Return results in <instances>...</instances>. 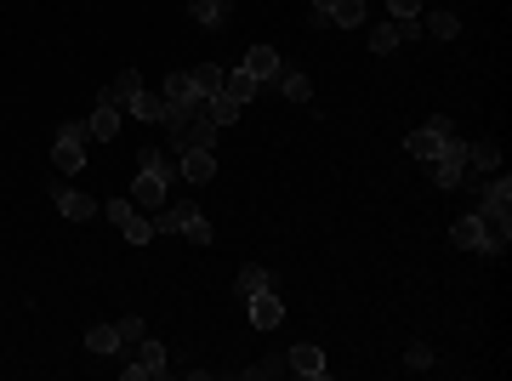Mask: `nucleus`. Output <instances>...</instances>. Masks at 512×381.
Here are the masks:
<instances>
[{
	"instance_id": "nucleus-1",
	"label": "nucleus",
	"mask_w": 512,
	"mask_h": 381,
	"mask_svg": "<svg viewBox=\"0 0 512 381\" xmlns=\"http://www.w3.org/2000/svg\"><path fill=\"white\" fill-rule=\"evenodd\" d=\"M154 234H182L189 245H211V222L199 217V205H160Z\"/></svg>"
},
{
	"instance_id": "nucleus-2",
	"label": "nucleus",
	"mask_w": 512,
	"mask_h": 381,
	"mask_svg": "<svg viewBox=\"0 0 512 381\" xmlns=\"http://www.w3.org/2000/svg\"><path fill=\"white\" fill-rule=\"evenodd\" d=\"M86 120H69V126H57V143H52V165H57V171H63V177H74V171H80V165H86Z\"/></svg>"
},
{
	"instance_id": "nucleus-3",
	"label": "nucleus",
	"mask_w": 512,
	"mask_h": 381,
	"mask_svg": "<svg viewBox=\"0 0 512 381\" xmlns=\"http://www.w3.org/2000/svg\"><path fill=\"white\" fill-rule=\"evenodd\" d=\"M427 165H432V182H439V188H461V182H467V143H461V137H444L439 154Z\"/></svg>"
},
{
	"instance_id": "nucleus-4",
	"label": "nucleus",
	"mask_w": 512,
	"mask_h": 381,
	"mask_svg": "<svg viewBox=\"0 0 512 381\" xmlns=\"http://www.w3.org/2000/svg\"><path fill=\"white\" fill-rule=\"evenodd\" d=\"M410 40H422V18H387L370 29V52L387 57V52H399V46H410Z\"/></svg>"
},
{
	"instance_id": "nucleus-5",
	"label": "nucleus",
	"mask_w": 512,
	"mask_h": 381,
	"mask_svg": "<svg viewBox=\"0 0 512 381\" xmlns=\"http://www.w3.org/2000/svg\"><path fill=\"white\" fill-rule=\"evenodd\" d=\"M171 370V364H165V347L160 342H137L131 347V364H120V376H126V381H154V376H165Z\"/></svg>"
},
{
	"instance_id": "nucleus-6",
	"label": "nucleus",
	"mask_w": 512,
	"mask_h": 381,
	"mask_svg": "<svg viewBox=\"0 0 512 381\" xmlns=\"http://www.w3.org/2000/svg\"><path fill=\"white\" fill-rule=\"evenodd\" d=\"M216 137H222V126H216V120L206 114V103H199V114L189 120V126L171 131V148H177V154H189V148H216Z\"/></svg>"
},
{
	"instance_id": "nucleus-7",
	"label": "nucleus",
	"mask_w": 512,
	"mask_h": 381,
	"mask_svg": "<svg viewBox=\"0 0 512 381\" xmlns=\"http://www.w3.org/2000/svg\"><path fill=\"white\" fill-rule=\"evenodd\" d=\"M512 245V211H478V251L501 256Z\"/></svg>"
},
{
	"instance_id": "nucleus-8",
	"label": "nucleus",
	"mask_w": 512,
	"mask_h": 381,
	"mask_svg": "<svg viewBox=\"0 0 512 381\" xmlns=\"http://www.w3.org/2000/svg\"><path fill=\"white\" fill-rule=\"evenodd\" d=\"M444 137H456V126H449V120H444V114H432V120H427V126H415V131L405 137V148H410V160H432V154H439V143H444Z\"/></svg>"
},
{
	"instance_id": "nucleus-9",
	"label": "nucleus",
	"mask_w": 512,
	"mask_h": 381,
	"mask_svg": "<svg viewBox=\"0 0 512 381\" xmlns=\"http://www.w3.org/2000/svg\"><path fill=\"white\" fill-rule=\"evenodd\" d=\"M245 308H251L256 330H279V325H285V302L273 296V285H268V291H256V296H245Z\"/></svg>"
},
{
	"instance_id": "nucleus-10",
	"label": "nucleus",
	"mask_w": 512,
	"mask_h": 381,
	"mask_svg": "<svg viewBox=\"0 0 512 381\" xmlns=\"http://www.w3.org/2000/svg\"><path fill=\"white\" fill-rule=\"evenodd\" d=\"M137 91H143V74L126 69V74H114V80H108L103 103H108V109H120V114H131V109H137Z\"/></svg>"
},
{
	"instance_id": "nucleus-11",
	"label": "nucleus",
	"mask_w": 512,
	"mask_h": 381,
	"mask_svg": "<svg viewBox=\"0 0 512 381\" xmlns=\"http://www.w3.org/2000/svg\"><path fill=\"white\" fill-rule=\"evenodd\" d=\"M131 205H143V211H160V205H165V177H160V171H148V165H137Z\"/></svg>"
},
{
	"instance_id": "nucleus-12",
	"label": "nucleus",
	"mask_w": 512,
	"mask_h": 381,
	"mask_svg": "<svg viewBox=\"0 0 512 381\" xmlns=\"http://www.w3.org/2000/svg\"><path fill=\"white\" fill-rule=\"evenodd\" d=\"M52 194H57V211H63L69 222H91V217H97V211H103L97 200H91V194H80V188H69V182H57Z\"/></svg>"
},
{
	"instance_id": "nucleus-13",
	"label": "nucleus",
	"mask_w": 512,
	"mask_h": 381,
	"mask_svg": "<svg viewBox=\"0 0 512 381\" xmlns=\"http://www.w3.org/2000/svg\"><path fill=\"white\" fill-rule=\"evenodd\" d=\"M239 69H245V74H256L262 86H273V80H279V69H285V63H279V52H273V46H251Z\"/></svg>"
},
{
	"instance_id": "nucleus-14",
	"label": "nucleus",
	"mask_w": 512,
	"mask_h": 381,
	"mask_svg": "<svg viewBox=\"0 0 512 381\" xmlns=\"http://www.w3.org/2000/svg\"><path fill=\"white\" fill-rule=\"evenodd\" d=\"M285 364H290L297 376H314V381L331 370V364H324V347H314V342H297V347L285 353Z\"/></svg>"
},
{
	"instance_id": "nucleus-15",
	"label": "nucleus",
	"mask_w": 512,
	"mask_h": 381,
	"mask_svg": "<svg viewBox=\"0 0 512 381\" xmlns=\"http://www.w3.org/2000/svg\"><path fill=\"white\" fill-rule=\"evenodd\" d=\"M182 160V177L189 182H211L216 177V148H189V154H177Z\"/></svg>"
},
{
	"instance_id": "nucleus-16",
	"label": "nucleus",
	"mask_w": 512,
	"mask_h": 381,
	"mask_svg": "<svg viewBox=\"0 0 512 381\" xmlns=\"http://www.w3.org/2000/svg\"><path fill=\"white\" fill-rule=\"evenodd\" d=\"M228 12H234V0H189V18H194L199 29L228 23Z\"/></svg>"
},
{
	"instance_id": "nucleus-17",
	"label": "nucleus",
	"mask_w": 512,
	"mask_h": 381,
	"mask_svg": "<svg viewBox=\"0 0 512 381\" xmlns=\"http://www.w3.org/2000/svg\"><path fill=\"white\" fill-rule=\"evenodd\" d=\"M324 23H336V29H365V0H331Z\"/></svg>"
},
{
	"instance_id": "nucleus-18",
	"label": "nucleus",
	"mask_w": 512,
	"mask_h": 381,
	"mask_svg": "<svg viewBox=\"0 0 512 381\" xmlns=\"http://www.w3.org/2000/svg\"><path fill=\"white\" fill-rule=\"evenodd\" d=\"M279 91H285L290 103H314V80H307L302 69H279V80H273Z\"/></svg>"
},
{
	"instance_id": "nucleus-19",
	"label": "nucleus",
	"mask_w": 512,
	"mask_h": 381,
	"mask_svg": "<svg viewBox=\"0 0 512 381\" xmlns=\"http://www.w3.org/2000/svg\"><path fill=\"white\" fill-rule=\"evenodd\" d=\"M86 347L97 359H108V353H126V347H120V325H91L86 330Z\"/></svg>"
},
{
	"instance_id": "nucleus-20",
	"label": "nucleus",
	"mask_w": 512,
	"mask_h": 381,
	"mask_svg": "<svg viewBox=\"0 0 512 381\" xmlns=\"http://www.w3.org/2000/svg\"><path fill=\"white\" fill-rule=\"evenodd\" d=\"M86 131H91V143H108V137L120 131V109L97 103V109H91V120H86Z\"/></svg>"
},
{
	"instance_id": "nucleus-21",
	"label": "nucleus",
	"mask_w": 512,
	"mask_h": 381,
	"mask_svg": "<svg viewBox=\"0 0 512 381\" xmlns=\"http://www.w3.org/2000/svg\"><path fill=\"white\" fill-rule=\"evenodd\" d=\"M222 91H228L234 103H251L256 91H262V80H256V74H245V69H234V74H222Z\"/></svg>"
},
{
	"instance_id": "nucleus-22",
	"label": "nucleus",
	"mask_w": 512,
	"mask_h": 381,
	"mask_svg": "<svg viewBox=\"0 0 512 381\" xmlns=\"http://www.w3.org/2000/svg\"><path fill=\"white\" fill-rule=\"evenodd\" d=\"M137 165H148V171H160L165 182H182V160L160 154V148H143V154H137Z\"/></svg>"
},
{
	"instance_id": "nucleus-23",
	"label": "nucleus",
	"mask_w": 512,
	"mask_h": 381,
	"mask_svg": "<svg viewBox=\"0 0 512 381\" xmlns=\"http://www.w3.org/2000/svg\"><path fill=\"white\" fill-rule=\"evenodd\" d=\"M165 109H171V103H165V91H137V120H148V126H160V120H165Z\"/></svg>"
},
{
	"instance_id": "nucleus-24",
	"label": "nucleus",
	"mask_w": 512,
	"mask_h": 381,
	"mask_svg": "<svg viewBox=\"0 0 512 381\" xmlns=\"http://www.w3.org/2000/svg\"><path fill=\"white\" fill-rule=\"evenodd\" d=\"M478 211H512V182H507V177H490V182H484V200H478Z\"/></svg>"
},
{
	"instance_id": "nucleus-25",
	"label": "nucleus",
	"mask_w": 512,
	"mask_h": 381,
	"mask_svg": "<svg viewBox=\"0 0 512 381\" xmlns=\"http://www.w3.org/2000/svg\"><path fill=\"white\" fill-rule=\"evenodd\" d=\"M239 109H245V103H234V97H228V91H216V97H206V114L216 120V126H234V120H239Z\"/></svg>"
},
{
	"instance_id": "nucleus-26",
	"label": "nucleus",
	"mask_w": 512,
	"mask_h": 381,
	"mask_svg": "<svg viewBox=\"0 0 512 381\" xmlns=\"http://www.w3.org/2000/svg\"><path fill=\"white\" fill-rule=\"evenodd\" d=\"M449 245L478 251V211H473V217H456V222H449Z\"/></svg>"
},
{
	"instance_id": "nucleus-27",
	"label": "nucleus",
	"mask_w": 512,
	"mask_h": 381,
	"mask_svg": "<svg viewBox=\"0 0 512 381\" xmlns=\"http://www.w3.org/2000/svg\"><path fill=\"white\" fill-rule=\"evenodd\" d=\"M456 29H461L456 12H432V18L422 23V35H427V40H456Z\"/></svg>"
},
{
	"instance_id": "nucleus-28",
	"label": "nucleus",
	"mask_w": 512,
	"mask_h": 381,
	"mask_svg": "<svg viewBox=\"0 0 512 381\" xmlns=\"http://www.w3.org/2000/svg\"><path fill=\"white\" fill-rule=\"evenodd\" d=\"M495 165H501L495 143H467V171H495Z\"/></svg>"
},
{
	"instance_id": "nucleus-29",
	"label": "nucleus",
	"mask_w": 512,
	"mask_h": 381,
	"mask_svg": "<svg viewBox=\"0 0 512 381\" xmlns=\"http://www.w3.org/2000/svg\"><path fill=\"white\" fill-rule=\"evenodd\" d=\"M273 285V273L268 268H256V262H245L239 268V296H256V291H268Z\"/></svg>"
},
{
	"instance_id": "nucleus-30",
	"label": "nucleus",
	"mask_w": 512,
	"mask_h": 381,
	"mask_svg": "<svg viewBox=\"0 0 512 381\" xmlns=\"http://www.w3.org/2000/svg\"><path fill=\"white\" fill-rule=\"evenodd\" d=\"M194 74V91H199V97H216V91H222V69H216V63H199V69H189Z\"/></svg>"
},
{
	"instance_id": "nucleus-31",
	"label": "nucleus",
	"mask_w": 512,
	"mask_h": 381,
	"mask_svg": "<svg viewBox=\"0 0 512 381\" xmlns=\"http://www.w3.org/2000/svg\"><path fill=\"white\" fill-rule=\"evenodd\" d=\"M285 370H290L285 353H279V359H256V364H245V376H251V381H268V376H285Z\"/></svg>"
},
{
	"instance_id": "nucleus-32",
	"label": "nucleus",
	"mask_w": 512,
	"mask_h": 381,
	"mask_svg": "<svg viewBox=\"0 0 512 381\" xmlns=\"http://www.w3.org/2000/svg\"><path fill=\"white\" fill-rule=\"evenodd\" d=\"M103 217L114 222V228H126V222H137V217H143V211H137L131 200H108V205H103Z\"/></svg>"
},
{
	"instance_id": "nucleus-33",
	"label": "nucleus",
	"mask_w": 512,
	"mask_h": 381,
	"mask_svg": "<svg viewBox=\"0 0 512 381\" xmlns=\"http://www.w3.org/2000/svg\"><path fill=\"white\" fill-rule=\"evenodd\" d=\"M143 336H148V325H143V319H120V347H137Z\"/></svg>"
},
{
	"instance_id": "nucleus-34",
	"label": "nucleus",
	"mask_w": 512,
	"mask_h": 381,
	"mask_svg": "<svg viewBox=\"0 0 512 381\" xmlns=\"http://www.w3.org/2000/svg\"><path fill=\"white\" fill-rule=\"evenodd\" d=\"M405 364H410V370H432V347H427V342H410Z\"/></svg>"
},
{
	"instance_id": "nucleus-35",
	"label": "nucleus",
	"mask_w": 512,
	"mask_h": 381,
	"mask_svg": "<svg viewBox=\"0 0 512 381\" xmlns=\"http://www.w3.org/2000/svg\"><path fill=\"white\" fill-rule=\"evenodd\" d=\"M387 12H393V18H415V12H422V0H387Z\"/></svg>"
},
{
	"instance_id": "nucleus-36",
	"label": "nucleus",
	"mask_w": 512,
	"mask_h": 381,
	"mask_svg": "<svg viewBox=\"0 0 512 381\" xmlns=\"http://www.w3.org/2000/svg\"><path fill=\"white\" fill-rule=\"evenodd\" d=\"M324 12H331V0H314V18L324 23Z\"/></svg>"
}]
</instances>
